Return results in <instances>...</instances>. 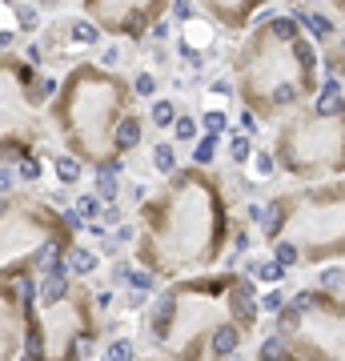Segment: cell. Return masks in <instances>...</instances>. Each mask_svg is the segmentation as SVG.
<instances>
[{
	"label": "cell",
	"instance_id": "6da1fadb",
	"mask_svg": "<svg viewBox=\"0 0 345 361\" xmlns=\"http://www.w3.org/2000/svg\"><path fill=\"white\" fill-rule=\"evenodd\" d=\"M233 241V197L209 164H181L141 201L132 261L148 277L217 269Z\"/></svg>",
	"mask_w": 345,
	"mask_h": 361
},
{
	"label": "cell",
	"instance_id": "7a4b0ae2",
	"mask_svg": "<svg viewBox=\"0 0 345 361\" xmlns=\"http://www.w3.org/2000/svg\"><path fill=\"white\" fill-rule=\"evenodd\" d=\"M261 321L249 273L205 269L164 281L148 309V341L169 361H225L241 353Z\"/></svg>",
	"mask_w": 345,
	"mask_h": 361
},
{
	"label": "cell",
	"instance_id": "3957f363",
	"mask_svg": "<svg viewBox=\"0 0 345 361\" xmlns=\"http://www.w3.org/2000/svg\"><path fill=\"white\" fill-rule=\"evenodd\" d=\"M49 129L84 169L113 173L145 137L137 89L109 65L81 61L61 77L49 97Z\"/></svg>",
	"mask_w": 345,
	"mask_h": 361
},
{
	"label": "cell",
	"instance_id": "277c9868",
	"mask_svg": "<svg viewBox=\"0 0 345 361\" xmlns=\"http://www.w3.org/2000/svg\"><path fill=\"white\" fill-rule=\"evenodd\" d=\"M229 81L257 121H281L317 97L321 56L301 20L273 13L245 29L229 56Z\"/></svg>",
	"mask_w": 345,
	"mask_h": 361
},
{
	"label": "cell",
	"instance_id": "5b68a950",
	"mask_svg": "<svg viewBox=\"0 0 345 361\" xmlns=\"http://www.w3.org/2000/svg\"><path fill=\"white\" fill-rule=\"evenodd\" d=\"M261 237L277 265H345V177L277 193L265 205Z\"/></svg>",
	"mask_w": 345,
	"mask_h": 361
},
{
	"label": "cell",
	"instance_id": "8992f818",
	"mask_svg": "<svg viewBox=\"0 0 345 361\" xmlns=\"http://www.w3.org/2000/svg\"><path fill=\"white\" fill-rule=\"evenodd\" d=\"M77 217L56 209L40 193H0V281H29L61 273L77 253Z\"/></svg>",
	"mask_w": 345,
	"mask_h": 361
},
{
	"label": "cell",
	"instance_id": "52a82bcc",
	"mask_svg": "<svg viewBox=\"0 0 345 361\" xmlns=\"http://www.w3.org/2000/svg\"><path fill=\"white\" fill-rule=\"evenodd\" d=\"M100 341L97 297L61 273L24 293V361H84Z\"/></svg>",
	"mask_w": 345,
	"mask_h": 361
},
{
	"label": "cell",
	"instance_id": "ba28073f",
	"mask_svg": "<svg viewBox=\"0 0 345 361\" xmlns=\"http://www.w3.org/2000/svg\"><path fill=\"white\" fill-rule=\"evenodd\" d=\"M269 157L297 185L345 177V97H333L317 109L305 105L297 113L281 116L273 129Z\"/></svg>",
	"mask_w": 345,
	"mask_h": 361
},
{
	"label": "cell",
	"instance_id": "9c48e42d",
	"mask_svg": "<svg viewBox=\"0 0 345 361\" xmlns=\"http://www.w3.org/2000/svg\"><path fill=\"white\" fill-rule=\"evenodd\" d=\"M49 132V84L20 52H0V169L36 157Z\"/></svg>",
	"mask_w": 345,
	"mask_h": 361
},
{
	"label": "cell",
	"instance_id": "30bf717a",
	"mask_svg": "<svg viewBox=\"0 0 345 361\" xmlns=\"http://www.w3.org/2000/svg\"><path fill=\"white\" fill-rule=\"evenodd\" d=\"M273 337L297 361H345V293L301 289L281 301Z\"/></svg>",
	"mask_w": 345,
	"mask_h": 361
},
{
	"label": "cell",
	"instance_id": "8fae6325",
	"mask_svg": "<svg viewBox=\"0 0 345 361\" xmlns=\"http://www.w3.org/2000/svg\"><path fill=\"white\" fill-rule=\"evenodd\" d=\"M177 0H81V13L97 33L113 40H145Z\"/></svg>",
	"mask_w": 345,
	"mask_h": 361
},
{
	"label": "cell",
	"instance_id": "7c38bea8",
	"mask_svg": "<svg viewBox=\"0 0 345 361\" xmlns=\"http://www.w3.org/2000/svg\"><path fill=\"white\" fill-rule=\"evenodd\" d=\"M24 358V293L20 281H0V361Z\"/></svg>",
	"mask_w": 345,
	"mask_h": 361
},
{
	"label": "cell",
	"instance_id": "4fadbf2b",
	"mask_svg": "<svg viewBox=\"0 0 345 361\" xmlns=\"http://www.w3.org/2000/svg\"><path fill=\"white\" fill-rule=\"evenodd\" d=\"M193 4H197L213 24H221L225 33H245L273 0H193Z\"/></svg>",
	"mask_w": 345,
	"mask_h": 361
},
{
	"label": "cell",
	"instance_id": "5bb4252c",
	"mask_svg": "<svg viewBox=\"0 0 345 361\" xmlns=\"http://www.w3.org/2000/svg\"><path fill=\"white\" fill-rule=\"evenodd\" d=\"M257 361H297V358H293V353H289V349H285V345L277 341V337H273V341H265V345H261Z\"/></svg>",
	"mask_w": 345,
	"mask_h": 361
},
{
	"label": "cell",
	"instance_id": "9a60e30c",
	"mask_svg": "<svg viewBox=\"0 0 345 361\" xmlns=\"http://www.w3.org/2000/svg\"><path fill=\"white\" fill-rule=\"evenodd\" d=\"M177 113V105H169V100H157V125H169V116Z\"/></svg>",
	"mask_w": 345,
	"mask_h": 361
},
{
	"label": "cell",
	"instance_id": "2e32d148",
	"mask_svg": "<svg viewBox=\"0 0 345 361\" xmlns=\"http://www.w3.org/2000/svg\"><path fill=\"white\" fill-rule=\"evenodd\" d=\"M329 65L337 68V77H342V81H345V49L337 52V56H329Z\"/></svg>",
	"mask_w": 345,
	"mask_h": 361
},
{
	"label": "cell",
	"instance_id": "e0dca14e",
	"mask_svg": "<svg viewBox=\"0 0 345 361\" xmlns=\"http://www.w3.org/2000/svg\"><path fill=\"white\" fill-rule=\"evenodd\" d=\"M137 361H169V358H161V353H157V358H137Z\"/></svg>",
	"mask_w": 345,
	"mask_h": 361
},
{
	"label": "cell",
	"instance_id": "ac0fdd59",
	"mask_svg": "<svg viewBox=\"0 0 345 361\" xmlns=\"http://www.w3.org/2000/svg\"><path fill=\"white\" fill-rule=\"evenodd\" d=\"M333 4H337V13H342V17H345V0H333Z\"/></svg>",
	"mask_w": 345,
	"mask_h": 361
}]
</instances>
